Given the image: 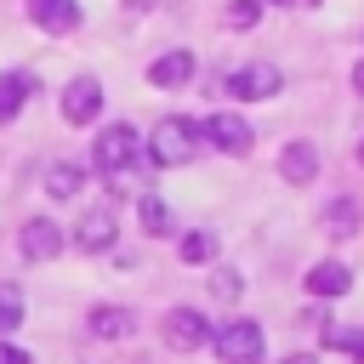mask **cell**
I'll use <instances>...</instances> for the list:
<instances>
[{
    "mask_svg": "<svg viewBox=\"0 0 364 364\" xmlns=\"http://www.w3.org/2000/svg\"><path fill=\"white\" fill-rule=\"evenodd\" d=\"M199 125L193 119H182V114H165L159 125H154V136H148V165H188L193 154H199Z\"/></svg>",
    "mask_w": 364,
    "mask_h": 364,
    "instance_id": "cell-1",
    "label": "cell"
},
{
    "mask_svg": "<svg viewBox=\"0 0 364 364\" xmlns=\"http://www.w3.org/2000/svg\"><path fill=\"white\" fill-rule=\"evenodd\" d=\"M136 154H142V142H136V131H131V125H108V131H97L91 159H97V171H102L108 182H114V176H131Z\"/></svg>",
    "mask_w": 364,
    "mask_h": 364,
    "instance_id": "cell-2",
    "label": "cell"
},
{
    "mask_svg": "<svg viewBox=\"0 0 364 364\" xmlns=\"http://www.w3.org/2000/svg\"><path fill=\"white\" fill-rule=\"evenodd\" d=\"M210 341H216V358L222 364H262V324L256 318H233Z\"/></svg>",
    "mask_w": 364,
    "mask_h": 364,
    "instance_id": "cell-3",
    "label": "cell"
},
{
    "mask_svg": "<svg viewBox=\"0 0 364 364\" xmlns=\"http://www.w3.org/2000/svg\"><path fill=\"white\" fill-rule=\"evenodd\" d=\"M279 85H284V74H279L273 63H245V68H233V74L222 80V91L239 97V102H262V97H273Z\"/></svg>",
    "mask_w": 364,
    "mask_h": 364,
    "instance_id": "cell-4",
    "label": "cell"
},
{
    "mask_svg": "<svg viewBox=\"0 0 364 364\" xmlns=\"http://www.w3.org/2000/svg\"><path fill=\"white\" fill-rule=\"evenodd\" d=\"M114 239H119L114 205H91V210L74 222V245H80V250H114Z\"/></svg>",
    "mask_w": 364,
    "mask_h": 364,
    "instance_id": "cell-5",
    "label": "cell"
},
{
    "mask_svg": "<svg viewBox=\"0 0 364 364\" xmlns=\"http://www.w3.org/2000/svg\"><path fill=\"white\" fill-rule=\"evenodd\" d=\"M97 114H102V85H97L91 74L68 80V85H63V119H68V125H91Z\"/></svg>",
    "mask_w": 364,
    "mask_h": 364,
    "instance_id": "cell-6",
    "label": "cell"
},
{
    "mask_svg": "<svg viewBox=\"0 0 364 364\" xmlns=\"http://www.w3.org/2000/svg\"><path fill=\"white\" fill-rule=\"evenodd\" d=\"M165 341H171L176 353H193V347H205V341H210V324H205V313H193V307H171V313H165Z\"/></svg>",
    "mask_w": 364,
    "mask_h": 364,
    "instance_id": "cell-7",
    "label": "cell"
},
{
    "mask_svg": "<svg viewBox=\"0 0 364 364\" xmlns=\"http://www.w3.org/2000/svg\"><path fill=\"white\" fill-rule=\"evenodd\" d=\"M199 136H205L210 148H222V154H250V125H245L239 114H210V119L199 125Z\"/></svg>",
    "mask_w": 364,
    "mask_h": 364,
    "instance_id": "cell-8",
    "label": "cell"
},
{
    "mask_svg": "<svg viewBox=\"0 0 364 364\" xmlns=\"http://www.w3.org/2000/svg\"><path fill=\"white\" fill-rule=\"evenodd\" d=\"M57 250H63V228H57L51 216L23 222V256H28V262H51Z\"/></svg>",
    "mask_w": 364,
    "mask_h": 364,
    "instance_id": "cell-9",
    "label": "cell"
},
{
    "mask_svg": "<svg viewBox=\"0 0 364 364\" xmlns=\"http://www.w3.org/2000/svg\"><path fill=\"white\" fill-rule=\"evenodd\" d=\"M279 176L296 182V188H307V182L318 176V148H313V142H284V154H279Z\"/></svg>",
    "mask_w": 364,
    "mask_h": 364,
    "instance_id": "cell-10",
    "label": "cell"
},
{
    "mask_svg": "<svg viewBox=\"0 0 364 364\" xmlns=\"http://www.w3.org/2000/svg\"><path fill=\"white\" fill-rule=\"evenodd\" d=\"M193 80V51H165V57H154V68H148V85H159V91H176V85H188Z\"/></svg>",
    "mask_w": 364,
    "mask_h": 364,
    "instance_id": "cell-11",
    "label": "cell"
},
{
    "mask_svg": "<svg viewBox=\"0 0 364 364\" xmlns=\"http://www.w3.org/2000/svg\"><path fill=\"white\" fill-rule=\"evenodd\" d=\"M347 284H353L347 262H318V267L307 273V296H318V301H336V296H347Z\"/></svg>",
    "mask_w": 364,
    "mask_h": 364,
    "instance_id": "cell-12",
    "label": "cell"
},
{
    "mask_svg": "<svg viewBox=\"0 0 364 364\" xmlns=\"http://www.w3.org/2000/svg\"><path fill=\"white\" fill-rule=\"evenodd\" d=\"M85 324H91L97 341H125V336L136 330V313H131V307H91Z\"/></svg>",
    "mask_w": 364,
    "mask_h": 364,
    "instance_id": "cell-13",
    "label": "cell"
},
{
    "mask_svg": "<svg viewBox=\"0 0 364 364\" xmlns=\"http://www.w3.org/2000/svg\"><path fill=\"white\" fill-rule=\"evenodd\" d=\"M28 17L46 28V34H68L80 23V6L74 0H28Z\"/></svg>",
    "mask_w": 364,
    "mask_h": 364,
    "instance_id": "cell-14",
    "label": "cell"
},
{
    "mask_svg": "<svg viewBox=\"0 0 364 364\" xmlns=\"http://www.w3.org/2000/svg\"><path fill=\"white\" fill-rule=\"evenodd\" d=\"M28 97H34V74H23V68H6V74H0V119H17Z\"/></svg>",
    "mask_w": 364,
    "mask_h": 364,
    "instance_id": "cell-15",
    "label": "cell"
},
{
    "mask_svg": "<svg viewBox=\"0 0 364 364\" xmlns=\"http://www.w3.org/2000/svg\"><path fill=\"white\" fill-rule=\"evenodd\" d=\"M80 188H85V165H51L46 171V193L51 199H74Z\"/></svg>",
    "mask_w": 364,
    "mask_h": 364,
    "instance_id": "cell-16",
    "label": "cell"
},
{
    "mask_svg": "<svg viewBox=\"0 0 364 364\" xmlns=\"http://www.w3.org/2000/svg\"><path fill=\"white\" fill-rule=\"evenodd\" d=\"M136 216H142V233H171V205L159 193H142L136 199Z\"/></svg>",
    "mask_w": 364,
    "mask_h": 364,
    "instance_id": "cell-17",
    "label": "cell"
},
{
    "mask_svg": "<svg viewBox=\"0 0 364 364\" xmlns=\"http://www.w3.org/2000/svg\"><path fill=\"white\" fill-rule=\"evenodd\" d=\"M176 256H182L188 267H205V262L216 256V233H199V228H193V233H182V250H176Z\"/></svg>",
    "mask_w": 364,
    "mask_h": 364,
    "instance_id": "cell-18",
    "label": "cell"
},
{
    "mask_svg": "<svg viewBox=\"0 0 364 364\" xmlns=\"http://www.w3.org/2000/svg\"><path fill=\"white\" fill-rule=\"evenodd\" d=\"M23 324V290L17 284H0V336H11Z\"/></svg>",
    "mask_w": 364,
    "mask_h": 364,
    "instance_id": "cell-19",
    "label": "cell"
},
{
    "mask_svg": "<svg viewBox=\"0 0 364 364\" xmlns=\"http://www.w3.org/2000/svg\"><path fill=\"white\" fill-rule=\"evenodd\" d=\"M262 23V0H228V28H256Z\"/></svg>",
    "mask_w": 364,
    "mask_h": 364,
    "instance_id": "cell-20",
    "label": "cell"
},
{
    "mask_svg": "<svg viewBox=\"0 0 364 364\" xmlns=\"http://www.w3.org/2000/svg\"><path fill=\"white\" fill-rule=\"evenodd\" d=\"M324 228H330V233H353V228H358V205H353V199H336L330 216H324Z\"/></svg>",
    "mask_w": 364,
    "mask_h": 364,
    "instance_id": "cell-21",
    "label": "cell"
},
{
    "mask_svg": "<svg viewBox=\"0 0 364 364\" xmlns=\"http://www.w3.org/2000/svg\"><path fill=\"white\" fill-rule=\"evenodd\" d=\"M210 290H216L222 301H233V296H239V273H233V267H216V279H210Z\"/></svg>",
    "mask_w": 364,
    "mask_h": 364,
    "instance_id": "cell-22",
    "label": "cell"
},
{
    "mask_svg": "<svg viewBox=\"0 0 364 364\" xmlns=\"http://www.w3.org/2000/svg\"><path fill=\"white\" fill-rule=\"evenodd\" d=\"M0 364H34L23 347H11V341H0Z\"/></svg>",
    "mask_w": 364,
    "mask_h": 364,
    "instance_id": "cell-23",
    "label": "cell"
},
{
    "mask_svg": "<svg viewBox=\"0 0 364 364\" xmlns=\"http://www.w3.org/2000/svg\"><path fill=\"white\" fill-rule=\"evenodd\" d=\"M341 347H347V353H353V358H358V364H364V336H347V341H341Z\"/></svg>",
    "mask_w": 364,
    "mask_h": 364,
    "instance_id": "cell-24",
    "label": "cell"
},
{
    "mask_svg": "<svg viewBox=\"0 0 364 364\" xmlns=\"http://www.w3.org/2000/svg\"><path fill=\"white\" fill-rule=\"evenodd\" d=\"M353 91H358V97H364V63H358V68H353Z\"/></svg>",
    "mask_w": 364,
    "mask_h": 364,
    "instance_id": "cell-25",
    "label": "cell"
},
{
    "mask_svg": "<svg viewBox=\"0 0 364 364\" xmlns=\"http://www.w3.org/2000/svg\"><path fill=\"white\" fill-rule=\"evenodd\" d=\"M284 364H318V358H313V353H290Z\"/></svg>",
    "mask_w": 364,
    "mask_h": 364,
    "instance_id": "cell-26",
    "label": "cell"
},
{
    "mask_svg": "<svg viewBox=\"0 0 364 364\" xmlns=\"http://www.w3.org/2000/svg\"><path fill=\"white\" fill-rule=\"evenodd\" d=\"M125 6H136V11H142V6H154V0H125Z\"/></svg>",
    "mask_w": 364,
    "mask_h": 364,
    "instance_id": "cell-27",
    "label": "cell"
},
{
    "mask_svg": "<svg viewBox=\"0 0 364 364\" xmlns=\"http://www.w3.org/2000/svg\"><path fill=\"white\" fill-rule=\"evenodd\" d=\"M358 159H364V142H358Z\"/></svg>",
    "mask_w": 364,
    "mask_h": 364,
    "instance_id": "cell-28",
    "label": "cell"
},
{
    "mask_svg": "<svg viewBox=\"0 0 364 364\" xmlns=\"http://www.w3.org/2000/svg\"><path fill=\"white\" fill-rule=\"evenodd\" d=\"M273 6H284V0H273Z\"/></svg>",
    "mask_w": 364,
    "mask_h": 364,
    "instance_id": "cell-29",
    "label": "cell"
}]
</instances>
